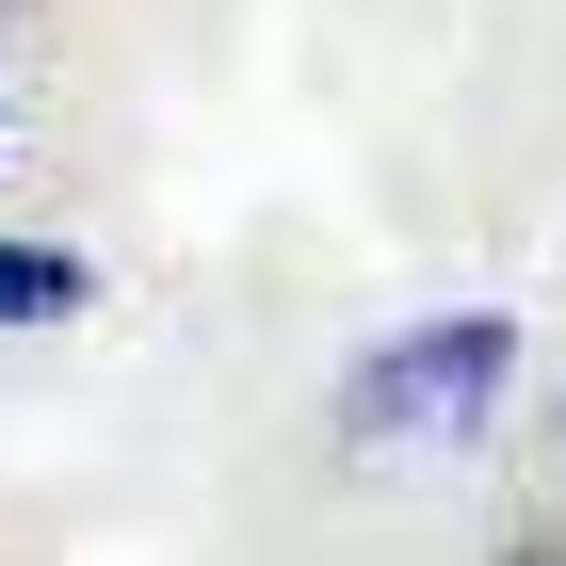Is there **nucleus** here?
I'll list each match as a JSON object with an SVG mask.
<instances>
[{
	"mask_svg": "<svg viewBox=\"0 0 566 566\" xmlns=\"http://www.w3.org/2000/svg\"><path fill=\"white\" fill-rule=\"evenodd\" d=\"M502 373H518V324H502V307H437V324H405L389 356H356L340 421L356 437H485Z\"/></svg>",
	"mask_w": 566,
	"mask_h": 566,
	"instance_id": "1",
	"label": "nucleus"
},
{
	"mask_svg": "<svg viewBox=\"0 0 566 566\" xmlns=\"http://www.w3.org/2000/svg\"><path fill=\"white\" fill-rule=\"evenodd\" d=\"M82 292H97V275L65 260V243H0V324H65Z\"/></svg>",
	"mask_w": 566,
	"mask_h": 566,
	"instance_id": "2",
	"label": "nucleus"
},
{
	"mask_svg": "<svg viewBox=\"0 0 566 566\" xmlns=\"http://www.w3.org/2000/svg\"><path fill=\"white\" fill-rule=\"evenodd\" d=\"M502 566H566V551H551V534H534V551H502Z\"/></svg>",
	"mask_w": 566,
	"mask_h": 566,
	"instance_id": "3",
	"label": "nucleus"
}]
</instances>
